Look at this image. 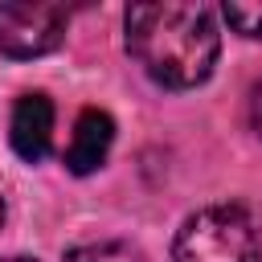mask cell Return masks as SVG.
<instances>
[{
	"label": "cell",
	"mask_w": 262,
	"mask_h": 262,
	"mask_svg": "<svg viewBox=\"0 0 262 262\" xmlns=\"http://www.w3.org/2000/svg\"><path fill=\"white\" fill-rule=\"evenodd\" d=\"M225 20L233 33L250 37V41H262V4H246V0H229L225 8Z\"/></svg>",
	"instance_id": "cell-7"
},
{
	"label": "cell",
	"mask_w": 262,
	"mask_h": 262,
	"mask_svg": "<svg viewBox=\"0 0 262 262\" xmlns=\"http://www.w3.org/2000/svg\"><path fill=\"white\" fill-rule=\"evenodd\" d=\"M0 262H33V258H0Z\"/></svg>",
	"instance_id": "cell-9"
},
{
	"label": "cell",
	"mask_w": 262,
	"mask_h": 262,
	"mask_svg": "<svg viewBox=\"0 0 262 262\" xmlns=\"http://www.w3.org/2000/svg\"><path fill=\"white\" fill-rule=\"evenodd\" d=\"M0 225H4V196H0Z\"/></svg>",
	"instance_id": "cell-10"
},
{
	"label": "cell",
	"mask_w": 262,
	"mask_h": 262,
	"mask_svg": "<svg viewBox=\"0 0 262 262\" xmlns=\"http://www.w3.org/2000/svg\"><path fill=\"white\" fill-rule=\"evenodd\" d=\"M262 242L250 209L242 205H205L176 229L172 262H258Z\"/></svg>",
	"instance_id": "cell-2"
},
{
	"label": "cell",
	"mask_w": 262,
	"mask_h": 262,
	"mask_svg": "<svg viewBox=\"0 0 262 262\" xmlns=\"http://www.w3.org/2000/svg\"><path fill=\"white\" fill-rule=\"evenodd\" d=\"M8 143L25 164H37V160L49 156V143H53V102H49V94L33 90V94L16 98L12 119H8Z\"/></svg>",
	"instance_id": "cell-4"
},
{
	"label": "cell",
	"mask_w": 262,
	"mask_h": 262,
	"mask_svg": "<svg viewBox=\"0 0 262 262\" xmlns=\"http://www.w3.org/2000/svg\"><path fill=\"white\" fill-rule=\"evenodd\" d=\"M250 127H254V135L262 139V82L250 90Z\"/></svg>",
	"instance_id": "cell-8"
},
{
	"label": "cell",
	"mask_w": 262,
	"mask_h": 262,
	"mask_svg": "<svg viewBox=\"0 0 262 262\" xmlns=\"http://www.w3.org/2000/svg\"><path fill=\"white\" fill-rule=\"evenodd\" d=\"M66 262H135V250L123 242H86V246H74Z\"/></svg>",
	"instance_id": "cell-6"
},
{
	"label": "cell",
	"mask_w": 262,
	"mask_h": 262,
	"mask_svg": "<svg viewBox=\"0 0 262 262\" xmlns=\"http://www.w3.org/2000/svg\"><path fill=\"white\" fill-rule=\"evenodd\" d=\"M127 49L143 66V74L168 90L201 86L221 53V33L213 25L209 4L192 0H143L131 4L127 16Z\"/></svg>",
	"instance_id": "cell-1"
},
{
	"label": "cell",
	"mask_w": 262,
	"mask_h": 262,
	"mask_svg": "<svg viewBox=\"0 0 262 262\" xmlns=\"http://www.w3.org/2000/svg\"><path fill=\"white\" fill-rule=\"evenodd\" d=\"M115 143V119L98 106H86L74 123V135L66 143V168L74 176H90L106 164V151Z\"/></svg>",
	"instance_id": "cell-5"
},
{
	"label": "cell",
	"mask_w": 262,
	"mask_h": 262,
	"mask_svg": "<svg viewBox=\"0 0 262 262\" xmlns=\"http://www.w3.org/2000/svg\"><path fill=\"white\" fill-rule=\"evenodd\" d=\"M66 25H70V12L61 4H41V0L0 4V53L20 61L53 53L66 41Z\"/></svg>",
	"instance_id": "cell-3"
}]
</instances>
